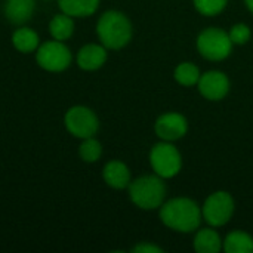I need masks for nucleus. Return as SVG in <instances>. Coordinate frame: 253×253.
<instances>
[{
  "label": "nucleus",
  "instance_id": "obj_14",
  "mask_svg": "<svg viewBox=\"0 0 253 253\" xmlns=\"http://www.w3.org/2000/svg\"><path fill=\"white\" fill-rule=\"evenodd\" d=\"M222 249V240L213 228L199 230L194 237V251L197 253H218Z\"/></svg>",
  "mask_w": 253,
  "mask_h": 253
},
{
  "label": "nucleus",
  "instance_id": "obj_20",
  "mask_svg": "<svg viewBox=\"0 0 253 253\" xmlns=\"http://www.w3.org/2000/svg\"><path fill=\"white\" fill-rule=\"evenodd\" d=\"M80 159L86 163H95L102 156V145L99 141H96L93 136L83 139V142L79 147Z\"/></svg>",
  "mask_w": 253,
  "mask_h": 253
},
{
  "label": "nucleus",
  "instance_id": "obj_8",
  "mask_svg": "<svg viewBox=\"0 0 253 253\" xmlns=\"http://www.w3.org/2000/svg\"><path fill=\"white\" fill-rule=\"evenodd\" d=\"M64 125L73 136L80 139L93 136L99 129V120L96 114L90 108L83 105L71 107L65 113Z\"/></svg>",
  "mask_w": 253,
  "mask_h": 253
},
{
  "label": "nucleus",
  "instance_id": "obj_15",
  "mask_svg": "<svg viewBox=\"0 0 253 253\" xmlns=\"http://www.w3.org/2000/svg\"><path fill=\"white\" fill-rule=\"evenodd\" d=\"M61 10L73 18H86L96 12L99 0H58Z\"/></svg>",
  "mask_w": 253,
  "mask_h": 253
},
{
  "label": "nucleus",
  "instance_id": "obj_5",
  "mask_svg": "<svg viewBox=\"0 0 253 253\" xmlns=\"http://www.w3.org/2000/svg\"><path fill=\"white\" fill-rule=\"evenodd\" d=\"M150 165L156 175L163 179L173 178L182 168L181 153L172 142L163 141L156 144L150 151Z\"/></svg>",
  "mask_w": 253,
  "mask_h": 253
},
{
  "label": "nucleus",
  "instance_id": "obj_22",
  "mask_svg": "<svg viewBox=\"0 0 253 253\" xmlns=\"http://www.w3.org/2000/svg\"><path fill=\"white\" fill-rule=\"evenodd\" d=\"M228 34H230V39H231L233 44H246L251 40L252 31H251L249 25L240 22V24L233 25Z\"/></svg>",
  "mask_w": 253,
  "mask_h": 253
},
{
  "label": "nucleus",
  "instance_id": "obj_17",
  "mask_svg": "<svg viewBox=\"0 0 253 253\" xmlns=\"http://www.w3.org/2000/svg\"><path fill=\"white\" fill-rule=\"evenodd\" d=\"M227 253H253V237L245 231H233L222 242Z\"/></svg>",
  "mask_w": 253,
  "mask_h": 253
},
{
  "label": "nucleus",
  "instance_id": "obj_2",
  "mask_svg": "<svg viewBox=\"0 0 253 253\" xmlns=\"http://www.w3.org/2000/svg\"><path fill=\"white\" fill-rule=\"evenodd\" d=\"M132 24L129 18L119 10H107L96 24V34L107 49L119 50L132 39Z\"/></svg>",
  "mask_w": 253,
  "mask_h": 253
},
{
  "label": "nucleus",
  "instance_id": "obj_12",
  "mask_svg": "<svg viewBox=\"0 0 253 253\" xmlns=\"http://www.w3.org/2000/svg\"><path fill=\"white\" fill-rule=\"evenodd\" d=\"M102 178L105 184L114 190H125L129 187L130 181V170L129 168L120 160H111L104 166Z\"/></svg>",
  "mask_w": 253,
  "mask_h": 253
},
{
  "label": "nucleus",
  "instance_id": "obj_11",
  "mask_svg": "<svg viewBox=\"0 0 253 253\" xmlns=\"http://www.w3.org/2000/svg\"><path fill=\"white\" fill-rule=\"evenodd\" d=\"M107 61V47L104 44H86L77 53V65L84 71H95Z\"/></svg>",
  "mask_w": 253,
  "mask_h": 253
},
{
  "label": "nucleus",
  "instance_id": "obj_4",
  "mask_svg": "<svg viewBox=\"0 0 253 253\" xmlns=\"http://www.w3.org/2000/svg\"><path fill=\"white\" fill-rule=\"evenodd\" d=\"M197 49L200 55L209 61H222L230 56L233 50V42L225 30L211 27L199 34Z\"/></svg>",
  "mask_w": 253,
  "mask_h": 253
},
{
  "label": "nucleus",
  "instance_id": "obj_21",
  "mask_svg": "<svg viewBox=\"0 0 253 253\" xmlns=\"http://www.w3.org/2000/svg\"><path fill=\"white\" fill-rule=\"evenodd\" d=\"M193 1L197 12L205 16H215L221 13L228 3V0H193Z\"/></svg>",
  "mask_w": 253,
  "mask_h": 253
},
{
  "label": "nucleus",
  "instance_id": "obj_18",
  "mask_svg": "<svg viewBox=\"0 0 253 253\" xmlns=\"http://www.w3.org/2000/svg\"><path fill=\"white\" fill-rule=\"evenodd\" d=\"M49 33L55 40H59V42L70 39L74 33L73 16H70L64 12L59 15H55L49 22Z\"/></svg>",
  "mask_w": 253,
  "mask_h": 253
},
{
  "label": "nucleus",
  "instance_id": "obj_13",
  "mask_svg": "<svg viewBox=\"0 0 253 253\" xmlns=\"http://www.w3.org/2000/svg\"><path fill=\"white\" fill-rule=\"evenodd\" d=\"M34 10H36L34 0H6L3 6L4 18L15 25H22L27 21H30Z\"/></svg>",
  "mask_w": 253,
  "mask_h": 253
},
{
  "label": "nucleus",
  "instance_id": "obj_6",
  "mask_svg": "<svg viewBox=\"0 0 253 253\" xmlns=\"http://www.w3.org/2000/svg\"><path fill=\"white\" fill-rule=\"evenodd\" d=\"M233 213H234V199L227 191L212 193L206 199L202 208L203 219L213 228L222 227L227 222H230Z\"/></svg>",
  "mask_w": 253,
  "mask_h": 253
},
{
  "label": "nucleus",
  "instance_id": "obj_9",
  "mask_svg": "<svg viewBox=\"0 0 253 253\" xmlns=\"http://www.w3.org/2000/svg\"><path fill=\"white\" fill-rule=\"evenodd\" d=\"M154 130L162 141L173 142L187 135L188 122L179 113H165L156 120Z\"/></svg>",
  "mask_w": 253,
  "mask_h": 253
},
{
  "label": "nucleus",
  "instance_id": "obj_10",
  "mask_svg": "<svg viewBox=\"0 0 253 253\" xmlns=\"http://www.w3.org/2000/svg\"><path fill=\"white\" fill-rule=\"evenodd\" d=\"M197 86L202 96L209 101H221L230 92V80L227 74L218 70H212L202 74Z\"/></svg>",
  "mask_w": 253,
  "mask_h": 253
},
{
  "label": "nucleus",
  "instance_id": "obj_1",
  "mask_svg": "<svg viewBox=\"0 0 253 253\" xmlns=\"http://www.w3.org/2000/svg\"><path fill=\"white\" fill-rule=\"evenodd\" d=\"M160 219L168 228L187 234L199 230L203 215L194 200L176 197L160 206Z\"/></svg>",
  "mask_w": 253,
  "mask_h": 253
},
{
  "label": "nucleus",
  "instance_id": "obj_24",
  "mask_svg": "<svg viewBox=\"0 0 253 253\" xmlns=\"http://www.w3.org/2000/svg\"><path fill=\"white\" fill-rule=\"evenodd\" d=\"M245 3H246L248 9H249V10L253 13V0H245Z\"/></svg>",
  "mask_w": 253,
  "mask_h": 253
},
{
  "label": "nucleus",
  "instance_id": "obj_7",
  "mask_svg": "<svg viewBox=\"0 0 253 253\" xmlns=\"http://www.w3.org/2000/svg\"><path fill=\"white\" fill-rule=\"evenodd\" d=\"M71 52L70 49L59 40H50L40 44L36 50L37 64L50 73H59L70 67L71 64Z\"/></svg>",
  "mask_w": 253,
  "mask_h": 253
},
{
  "label": "nucleus",
  "instance_id": "obj_3",
  "mask_svg": "<svg viewBox=\"0 0 253 253\" xmlns=\"http://www.w3.org/2000/svg\"><path fill=\"white\" fill-rule=\"evenodd\" d=\"M129 197L135 206L144 211H153L163 205L166 185L159 175H145L129 184Z\"/></svg>",
  "mask_w": 253,
  "mask_h": 253
},
{
  "label": "nucleus",
  "instance_id": "obj_23",
  "mask_svg": "<svg viewBox=\"0 0 253 253\" xmlns=\"http://www.w3.org/2000/svg\"><path fill=\"white\" fill-rule=\"evenodd\" d=\"M130 252H133V253H163L165 251H163L160 246H157V245H153V243H145V242H142V243H139V245L133 246Z\"/></svg>",
  "mask_w": 253,
  "mask_h": 253
},
{
  "label": "nucleus",
  "instance_id": "obj_16",
  "mask_svg": "<svg viewBox=\"0 0 253 253\" xmlns=\"http://www.w3.org/2000/svg\"><path fill=\"white\" fill-rule=\"evenodd\" d=\"M39 43H40L39 34L31 28L21 27V28L15 30L12 34V44L18 52L31 53V52L37 50Z\"/></svg>",
  "mask_w": 253,
  "mask_h": 253
},
{
  "label": "nucleus",
  "instance_id": "obj_19",
  "mask_svg": "<svg viewBox=\"0 0 253 253\" xmlns=\"http://www.w3.org/2000/svg\"><path fill=\"white\" fill-rule=\"evenodd\" d=\"M200 70L193 62H181L173 73L175 80L182 86H194L199 83L200 79Z\"/></svg>",
  "mask_w": 253,
  "mask_h": 253
}]
</instances>
